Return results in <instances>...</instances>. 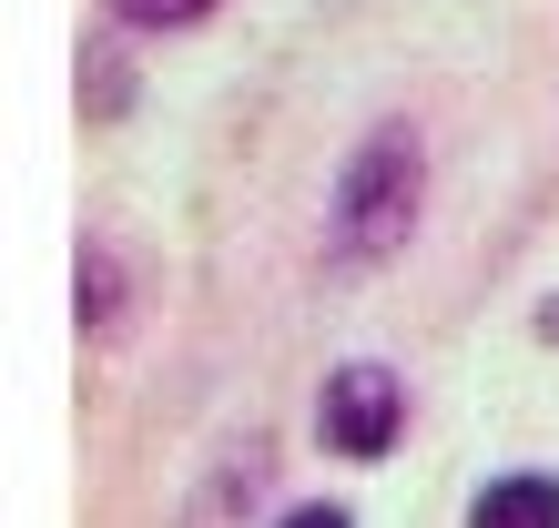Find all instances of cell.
<instances>
[{
    "mask_svg": "<svg viewBox=\"0 0 559 528\" xmlns=\"http://www.w3.org/2000/svg\"><path fill=\"white\" fill-rule=\"evenodd\" d=\"M468 528H559V478H549V468L488 478L478 499H468Z\"/></svg>",
    "mask_w": 559,
    "mask_h": 528,
    "instance_id": "cell-3",
    "label": "cell"
},
{
    "mask_svg": "<svg viewBox=\"0 0 559 528\" xmlns=\"http://www.w3.org/2000/svg\"><path fill=\"white\" fill-rule=\"evenodd\" d=\"M417 204H427V173H417V132L386 122L346 153L336 173V254L346 264H386L407 235H417Z\"/></svg>",
    "mask_w": 559,
    "mask_h": 528,
    "instance_id": "cell-1",
    "label": "cell"
},
{
    "mask_svg": "<svg viewBox=\"0 0 559 528\" xmlns=\"http://www.w3.org/2000/svg\"><path fill=\"white\" fill-rule=\"evenodd\" d=\"M275 528H356V518H346L336 499H316V508H295V518H275Z\"/></svg>",
    "mask_w": 559,
    "mask_h": 528,
    "instance_id": "cell-5",
    "label": "cell"
},
{
    "mask_svg": "<svg viewBox=\"0 0 559 528\" xmlns=\"http://www.w3.org/2000/svg\"><path fill=\"white\" fill-rule=\"evenodd\" d=\"M539 336H549V346H559V295H549V305H539Z\"/></svg>",
    "mask_w": 559,
    "mask_h": 528,
    "instance_id": "cell-6",
    "label": "cell"
},
{
    "mask_svg": "<svg viewBox=\"0 0 559 528\" xmlns=\"http://www.w3.org/2000/svg\"><path fill=\"white\" fill-rule=\"evenodd\" d=\"M397 427H407V386L386 376V367H336L325 376V396H316V437L336 447V457H386L397 447Z\"/></svg>",
    "mask_w": 559,
    "mask_h": 528,
    "instance_id": "cell-2",
    "label": "cell"
},
{
    "mask_svg": "<svg viewBox=\"0 0 559 528\" xmlns=\"http://www.w3.org/2000/svg\"><path fill=\"white\" fill-rule=\"evenodd\" d=\"M112 11L133 21V31H174V21H204L214 0H112Z\"/></svg>",
    "mask_w": 559,
    "mask_h": 528,
    "instance_id": "cell-4",
    "label": "cell"
}]
</instances>
